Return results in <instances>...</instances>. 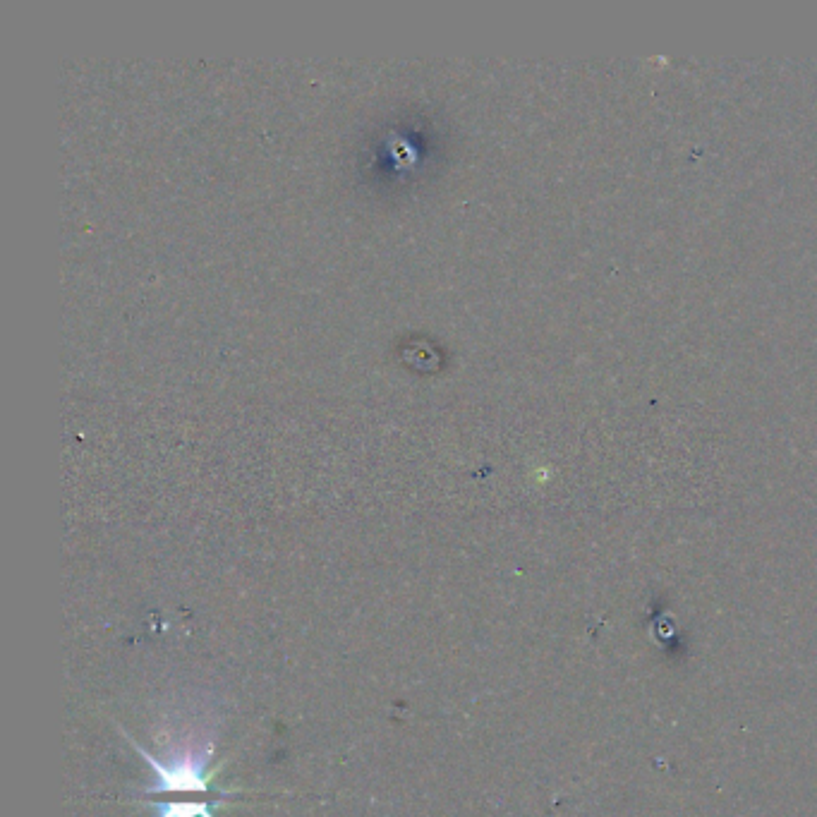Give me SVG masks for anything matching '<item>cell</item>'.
<instances>
[{
    "instance_id": "6da1fadb",
    "label": "cell",
    "mask_w": 817,
    "mask_h": 817,
    "mask_svg": "<svg viewBox=\"0 0 817 817\" xmlns=\"http://www.w3.org/2000/svg\"><path fill=\"white\" fill-rule=\"evenodd\" d=\"M125 734V731H123ZM127 743L142 755L147 762L151 777V784L144 786V796L154 794H209L211 777L209 772L211 760L216 753V729H211L209 722L202 724H187L183 731L171 736L163 755H154L144 750L132 736H127Z\"/></svg>"
},
{
    "instance_id": "7a4b0ae2",
    "label": "cell",
    "mask_w": 817,
    "mask_h": 817,
    "mask_svg": "<svg viewBox=\"0 0 817 817\" xmlns=\"http://www.w3.org/2000/svg\"><path fill=\"white\" fill-rule=\"evenodd\" d=\"M223 801H168L156 806V817H214Z\"/></svg>"
}]
</instances>
